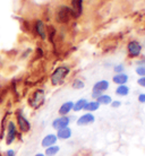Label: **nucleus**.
<instances>
[{
    "label": "nucleus",
    "instance_id": "obj_27",
    "mask_svg": "<svg viewBox=\"0 0 145 156\" xmlns=\"http://www.w3.org/2000/svg\"><path fill=\"white\" fill-rule=\"evenodd\" d=\"M138 101H140V103H145V94H140Z\"/></svg>",
    "mask_w": 145,
    "mask_h": 156
},
{
    "label": "nucleus",
    "instance_id": "obj_7",
    "mask_svg": "<svg viewBox=\"0 0 145 156\" xmlns=\"http://www.w3.org/2000/svg\"><path fill=\"white\" fill-rule=\"evenodd\" d=\"M109 88V82L108 80H100L95 83L93 86V98H98L100 95H102V92H104Z\"/></svg>",
    "mask_w": 145,
    "mask_h": 156
},
{
    "label": "nucleus",
    "instance_id": "obj_10",
    "mask_svg": "<svg viewBox=\"0 0 145 156\" xmlns=\"http://www.w3.org/2000/svg\"><path fill=\"white\" fill-rule=\"evenodd\" d=\"M57 140H58V138H57V136H56L55 133H49V135H47V136L42 139L41 146H42L43 148H48V147H50V146L56 145Z\"/></svg>",
    "mask_w": 145,
    "mask_h": 156
},
{
    "label": "nucleus",
    "instance_id": "obj_26",
    "mask_svg": "<svg viewBox=\"0 0 145 156\" xmlns=\"http://www.w3.org/2000/svg\"><path fill=\"white\" fill-rule=\"evenodd\" d=\"M120 105H121V102H119V101H112L111 102V106H112V108H119Z\"/></svg>",
    "mask_w": 145,
    "mask_h": 156
},
{
    "label": "nucleus",
    "instance_id": "obj_22",
    "mask_svg": "<svg viewBox=\"0 0 145 156\" xmlns=\"http://www.w3.org/2000/svg\"><path fill=\"white\" fill-rule=\"evenodd\" d=\"M136 74L140 75L141 77H144L145 76V66H138L136 68Z\"/></svg>",
    "mask_w": 145,
    "mask_h": 156
},
{
    "label": "nucleus",
    "instance_id": "obj_29",
    "mask_svg": "<svg viewBox=\"0 0 145 156\" xmlns=\"http://www.w3.org/2000/svg\"><path fill=\"white\" fill-rule=\"evenodd\" d=\"M34 156H45L44 154H42V153H38V154H35Z\"/></svg>",
    "mask_w": 145,
    "mask_h": 156
},
{
    "label": "nucleus",
    "instance_id": "obj_20",
    "mask_svg": "<svg viewBox=\"0 0 145 156\" xmlns=\"http://www.w3.org/2000/svg\"><path fill=\"white\" fill-rule=\"evenodd\" d=\"M99 106H100V104H99L98 102L95 101H92V102H87V104L85 105V109L87 112H94V111H96V110L99 109Z\"/></svg>",
    "mask_w": 145,
    "mask_h": 156
},
{
    "label": "nucleus",
    "instance_id": "obj_3",
    "mask_svg": "<svg viewBox=\"0 0 145 156\" xmlns=\"http://www.w3.org/2000/svg\"><path fill=\"white\" fill-rule=\"evenodd\" d=\"M44 100H45V93H44L43 90L39 88V90L33 92V94H32L30 100H28V103H30V105L33 109H39L40 106L44 103Z\"/></svg>",
    "mask_w": 145,
    "mask_h": 156
},
{
    "label": "nucleus",
    "instance_id": "obj_24",
    "mask_svg": "<svg viewBox=\"0 0 145 156\" xmlns=\"http://www.w3.org/2000/svg\"><path fill=\"white\" fill-rule=\"evenodd\" d=\"M15 151L14 149H8L7 152L5 153V155L4 156H15Z\"/></svg>",
    "mask_w": 145,
    "mask_h": 156
},
{
    "label": "nucleus",
    "instance_id": "obj_19",
    "mask_svg": "<svg viewBox=\"0 0 145 156\" xmlns=\"http://www.w3.org/2000/svg\"><path fill=\"white\" fill-rule=\"evenodd\" d=\"M59 151H60V147L53 145V146H50V147L45 148V154H44V155L45 156H56L59 153Z\"/></svg>",
    "mask_w": 145,
    "mask_h": 156
},
{
    "label": "nucleus",
    "instance_id": "obj_16",
    "mask_svg": "<svg viewBox=\"0 0 145 156\" xmlns=\"http://www.w3.org/2000/svg\"><path fill=\"white\" fill-rule=\"evenodd\" d=\"M96 102H98L100 105H108V104H111L112 102V98L109 95H100L98 98H96Z\"/></svg>",
    "mask_w": 145,
    "mask_h": 156
},
{
    "label": "nucleus",
    "instance_id": "obj_28",
    "mask_svg": "<svg viewBox=\"0 0 145 156\" xmlns=\"http://www.w3.org/2000/svg\"><path fill=\"white\" fill-rule=\"evenodd\" d=\"M138 65H143V63H145V59H143V60H142V61H138Z\"/></svg>",
    "mask_w": 145,
    "mask_h": 156
},
{
    "label": "nucleus",
    "instance_id": "obj_11",
    "mask_svg": "<svg viewBox=\"0 0 145 156\" xmlns=\"http://www.w3.org/2000/svg\"><path fill=\"white\" fill-rule=\"evenodd\" d=\"M95 121V117L92 113H85L83 114L82 117L79 118L77 120V125L78 126H86V125H91Z\"/></svg>",
    "mask_w": 145,
    "mask_h": 156
},
{
    "label": "nucleus",
    "instance_id": "obj_21",
    "mask_svg": "<svg viewBox=\"0 0 145 156\" xmlns=\"http://www.w3.org/2000/svg\"><path fill=\"white\" fill-rule=\"evenodd\" d=\"M84 86H85V84H84V82L81 80V79H76V80L73 83V88H75V90H81Z\"/></svg>",
    "mask_w": 145,
    "mask_h": 156
},
{
    "label": "nucleus",
    "instance_id": "obj_17",
    "mask_svg": "<svg viewBox=\"0 0 145 156\" xmlns=\"http://www.w3.org/2000/svg\"><path fill=\"white\" fill-rule=\"evenodd\" d=\"M86 104H87L86 100H85V98H81V100H78V101L74 104L73 110H74L75 112H78V111H81V110L85 109V105H86Z\"/></svg>",
    "mask_w": 145,
    "mask_h": 156
},
{
    "label": "nucleus",
    "instance_id": "obj_9",
    "mask_svg": "<svg viewBox=\"0 0 145 156\" xmlns=\"http://www.w3.org/2000/svg\"><path fill=\"white\" fill-rule=\"evenodd\" d=\"M69 122H71V119L68 117H60V118H57L53 120L52 122V128L56 129V130H59V129L61 128H65V127H68L69 125Z\"/></svg>",
    "mask_w": 145,
    "mask_h": 156
},
{
    "label": "nucleus",
    "instance_id": "obj_13",
    "mask_svg": "<svg viewBox=\"0 0 145 156\" xmlns=\"http://www.w3.org/2000/svg\"><path fill=\"white\" fill-rule=\"evenodd\" d=\"M57 138L58 139H61V140H67L71 137V129L69 127H65V128H61L58 130L57 133Z\"/></svg>",
    "mask_w": 145,
    "mask_h": 156
},
{
    "label": "nucleus",
    "instance_id": "obj_1",
    "mask_svg": "<svg viewBox=\"0 0 145 156\" xmlns=\"http://www.w3.org/2000/svg\"><path fill=\"white\" fill-rule=\"evenodd\" d=\"M69 74V68L66 66H60L58 68H56L55 71L51 75V84L52 85H60L63 84V82L65 80V78L67 77V75Z\"/></svg>",
    "mask_w": 145,
    "mask_h": 156
},
{
    "label": "nucleus",
    "instance_id": "obj_2",
    "mask_svg": "<svg viewBox=\"0 0 145 156\" xmlns=\"http://www.w3.org/2000/svg\"><path fill=\"white\" fill-rule=\"evenodd\" d=\"M73 18L71 10L67 6H59L56 10V20L59 24H66Z\"/></svg>",
    "mask_w": 145,
    "mask_h": 156
},
{
    "label": "nucleus",
    "instance_id": "obj_12",
    "mask_svg": "<svg viewBox=\"0 0 145 156\" xmlns=\"http://www.w3.org/2000/svg\"><path fill=\"white\" fill-rule=\"evenodd\" d=\"M34 28H35L36 34L41 37L42 40H44L47 37V31H45V26H44V23L42 20H36L35 25H34Z\"/></svg>",
    "mask_w": 145,
    "mask_h": 156
},
{
    "label": "nucleus",
    "instance_id": "obj_4",
    "mask_svg": "<svg viewBox=\"0 0 145 156\" xmlns=\"http://www.w3.org/2000/svg\"><path fill=\"white\" fill-rule=\"evenodd\" d=\"M18 135V129L17 126L13 120H10L7 123V128H6V137H5V141L6 145H12L16 140V137Z\"/></svg>",
    "mask_w": 145,
    "mask_h": 156
},
{
    "label": "nucleus",
    "instance_id": "obj_25",
    "mask_svg": "<svg viewBox=\"0 0 145 156\" xmlns=\"http://www.w3.org/2000/svg\"><path fill=\"white\" fill-rule=\"evenodd\" d=\"M137 83H138V85H140V86H142V87H145V76H144V77L140 78V79L137 80Z\"/></svg>",
    "mask_w": 145,
    "mask_h": 156
},
{
    "label": "nucleus",
    "instance_id": "obj_15",
    "mask_svg": "<svg viewBox=\"0 0 145 156\" xmlns=\"http://www.w3.org/2000/svg\"><path fill=\"white\" fill-rule=\"evenodd\" d=\"M114 84H118V85H125L126 83L128 82V76L126 74H117L116 76H114L112 78Z\"/></svg>",
    "mask_w": 145,
    "mask_h": 156
},
{
    "label": "nucleus",
    "instance_id": "obj_14",
    "mask_svg": "<svg viewBox=\"0 0 145 156\" xmlns=\"http://www.w3.org/2000/svg\"><path fill=\"white\" fill-rule=\"evenodd\" d=\"M73 108H74V103L71 101L65 102L63 105L59 108V114L61 117H65V115H67L73 110Z\"/></svg>",
    "mask_w": 145,
    "mask_h": 156
},
{
    "label": "nucleus",
    "instance_id": "obj_6",
    "mask_svg": "<svg viewBox=\"0 0 145 156\" xmlns=\"http://www.w3.org/2000/svg\"><path fill=\"white\" fill-rule=\"evenodd\" d=\"M127 50H128V55L132 58H136L141 55L142 52V45L137 41H130L127 45Z\"/></svg>",
    "mask_w": 145,
    "mask_h": 156
},
{
    "label": "nucleus",
    "instance_id": "obj_8",
    "mask_svg": "<svg viewBox=\"0 0 145 156\" xmlns=\"http://www.w3.org/2000/svg\"><path fill=\"white\" fill-rule=\"evenodd\" d=\"M71 10L73 18H78L83 12V0H71Z\"/></svg>",
    "mask_w": 145,
    "mask_h": 156
},
{
    "label": "nucleus",
    "instance_id": "obj_5",
    "mask_svg": "<svg viewBox=\"0 0 145 156\" xmlns=\"http://www.w3.org/2000/svg\"><path fill=\"white\" fill-rule=\"evenodd\" d=\"M16 121H17V125H16L17 126V129H20V133H28L31 130V123H30V121L24 117L20 112H17V114H16Z\"/></svg>",
    "mask_w": 145,
    "mask_h": 156
},
{
    "label": "nucleus",
    "instance_id": "obj_23",
    "mask_svg": "<svg viewBox=\"0 0 145 156\" xmlns=\"http://www.w3.org/2000/svg\"><path fill=\"white\" fill-rule=\"evenodd\" d=\"M114 73H117V74H121L122 71H124V66H122V65H117V66H114Z\"/></svg>",
    "mask_w": 145,
    "mask_h": 156
},
{
    "label": "nucleus",
    "instance_id": "obj_18",
    "mask_svg": "<svg viewBox=\"0 0 145 156\" xmlns=\"http://www.w3.org/2000/svg\"><path fill=\"white\" fill-rule=\"evenodd\" d=\"M116 94L119 96H127L129 94V87L126 85H119L116 90Z\"/></svg>",
    "mask_w": 145,
    "mask_h": 156
}]
</instances>
